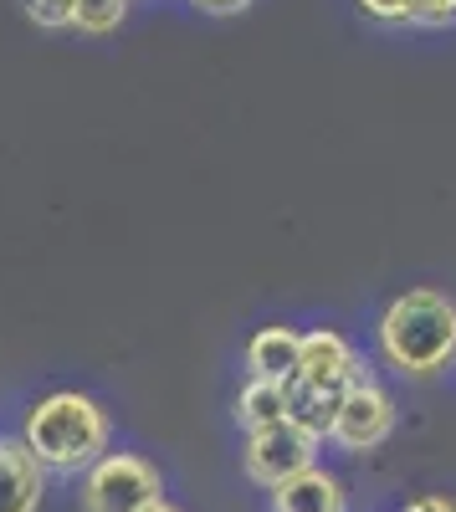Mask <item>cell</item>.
Returning a JSON list of instances; mask_svg holds the SVG:
<instances>
[{
  "label": "cell",
  "instance_id": "ba28073f",
  "mask_svg": "<svg viewBox=\"0 0 456 512\" xmlns=\"http://www.w3.org/2000/svg\"><path fill=\"white\" fill-rule=\"evenodd\" d=\"M303 364V333L287 323H267L246 338V374L252 379H298Z\"/></svg>",
  "mask_w": 456,
  "mask_h": 512
},
{
  "label": "cell",
  "instance_id": "4fadbf2b",
  "mask_svg": "<svg viewBox=\"0 0 456 512\" xmlns=\"http://www.w3.org/2000/svg\"><path fill=\"white\" fill-rule=\"evenodd\" d=\"M26 16L41 31H67L77 21V0H26Z\"/></svg>",
  "mask_w": 456,
  "mask_h": 512
},
{
  "label": "cell",
  "instance_id": "7c38bea8",
  "mask_svg": "<svg viewBox=\"0 0 456 512\" xmlns=\"http://www.w3.org/2000/svg\"><path fill=\"white\" fill-rule=\"evenodd\" d=\"M123 21H129V0H77V31H88V36H108L118 31Z\"/></svg>",
  "mask_w": 456,
  "mask_h": 512
},
{
  "label": "cell",
  "instance_id": "5b68a950",
  "mask_svg": "<svg viewBox=\"0 0 456 512\" xmlns=\"http://www.w3.org/2000/svg\"><path fill=\"white\" fill-rule=\"evenodd\" d=\"M390 431H395V395L380 379H369V384H354V390L344 395L339 425H334L328 441H334L339 451H349V456H364V451L385 446Z\"/></svg>",
  "mask_w": 456,
  "mask_h": 512
},
{
  "label": "cell",
  "instance_id": "9a60e30c",
  "mask_svg": "<svg viewBox=\"0 0 456 512\" xmlns=\"http://www.w3.org/2000/svg\"><path fill=\"white\" fill-rule=\"evenodd\" d=\"M456 0H421V26H451Z\"/></svg>",
  "mask_w": 456,
  "mask_h": 512
},
{
  "label": "cell",
  "instance_id": "ac0fdd59",
  "mask_svg": "<svg viewBox=\"0 0 456 512\" xmlns=\"http://www.w3.org/2000/svg\"><path fill=\"white\" fill-rule=\"evenodd\" d=\"M144 512H180V507H175L170 497H164V502H154V507H144Z\"/></svg>",
  "mask_w": 456,
  "mask_h": 512
},
{
  "label": "cell",
  "instance_id": "3957f363",
  "mask_svg": "<svg viewBox=\"0 0 456 512\" xmlns=\"http://www.w3.org/2000/svg\"><path fill=\"white\" fill-rule=\"evenodd\" d=\"M77 502H82V512H144V507L164 502V477L139 451H108L98 466L82 472Z\"/></svg>",
  "mask_w": 456,
  "mask_h": 512
},
{
  "label": "cell",
  "instance_id": "e0dca14e",
  "mask_svg": "<svg viewBox=\"0 0 456 512\" xmlns=\"http://www.w3.org/2000/svg\"><path fill=\"white\" fill-rule=\"evenodd\" d=\"M405 512H456V502L441 497V492H426V497H416V502H405Z\"/></svg>",
  "mask_w": 456,
  "mask_h": 512
},
{
  "label": "cell",
  "instance_id": "8fae6325",
  "mask_svg": "<svg viewBox=\"0 0 456 512\" xmlns=\"http://www.w3.org/2000/svg\"><path fill=\"white\" fill-rule=\"evenodd\" d=\"M344 384H298L293 379V420L303 425V431H313L318 441L334 436L339 425V410H344Z\"/></svg>",
  "mask_w": 456,
  "mask_h": 512
},
{
  "label": "cell",
  "instance_id": "8992f818",
  "mask_svg": "<svg viewBox=\"0 0 456 512\" xmlns=\"http://www.w3.org/2000/svg\"><path fill=\"white\" fill-rule=\"evenodd\" d=\"M369 364L354 354V344L339 333V328H313L303 333V364H298V384H369Z\"/></svg>",
  "mask_w": 456,
  "mask_h": 512
},
{
  "label": "cell",
  "instance_id": "6da1fadb",
  "mask_svg": "<svg viewBox=\"0 0 456 512\" xmlns=\"http://www.w3.org/2000/svg\"><path fill=\"white\" fill-rule=\"evenodd\" d=\"M36 461L52 477H82L88 466H98L113 446V415L103 410V400L82 395V390H52L26 405L21 431H16Z\"/></svg>",
  "mask_w": 456,
  "mask_h": 512
},
{
  "label": "cell",
  "instance_id": "52a82bcc",
  "mask_svg": "<svg viewBox=\"0 0 456 512\" xmlns=\"http://www.w3.org/2000/svg\"><path fill=\"white\" fill-rule=\"evenodd\" d=\"M47 466L21 436H0V512H41L47 502Z\"/></svg>",
  "mask_w": 456,
  "mask_h": 512
},
{
  "label": "cell",
  "instance_id": "5bb4252c",
  "mask_svg": "<svg viewBox=\"0 0 456 512\" xmlns=\"http://www.w3.org/2000/svg\"><path fill=\"white\" fill-rule=\"evenodd\" d=\"M359 11L385 26H410V21H421V0H359Z\"/></svg>",
  "mask_w": 456,
  "mask_h": 512
},
{
  "label": "cell",
  "instance_id": "277c9868",
  "mask_svg": "<svg viewBox=\"0 0 456 512\" xmlns=\"http://www.w3.org/2000/svg\"><path fill=\"white\" fill-rule=\"evenodd\" d=\"M318 451L323 441L313 431H303L298 420H282V425H267V431H252L241 446V472L252 477L257 487H282V482H293L303 477L308 466H318Z\"/></svg>",
  "mask_w": 456,
  "mask_h": 512
},
{
  "label": "cell",
  "instance_id": "2e32d148",
  "mask_svg": "<svg viewBox=\"0 0 456 512\" xmlns=\"http://www.w3.org/2000/svg\"><path fill=\"white\" fill-rule=\"evenodd\" d=\"M185 6H195V11H205V16H236V11L252 6V0H185Z\"/></svg>",
  "mask_w": 456,
  "mask_h": 512
},
{
  "label": "cell",
  "instance_id": "30bf717a",
  "mask_svg": "<svg viewBox=\"0 0 456 512\" xmlns=\"http://www.w3.org/2000/svg\"><path fill=\"white\" fill-rule=\"evenodd\" d=\"M293 420V379H246L236 395V425L246 436L267 431V425Z\"/></svg>",
  "mask_w": 456,
  "mask_h": 512
},
{
  "label": "cell",
  "instance_id": "7a4b0ae2",
  "mask_svg": "<svg viewBox=\"0 0 456 512\" xmlns=\"http://www.w3.org/2000/svg\"><path fill=\"white\" fill-rule=\"evenodd\" d=\"M380 354L410 379H431L456 359V303L436 287H410L380 313Z\"/></svg>",
  "mask_w": 456,
  "mask_h": 512
},
{
  "label": "cell",
  "instance_id": "9c48e42d",
  "mask_svg": "<svg viewBox=\"0 0 456 512\" xmlns=\"http://www.w3.org/2000/svg\"><path fill=\"white\" fill-rule=\"evenodd\" d=\"M272 512H349V492L328 466H308L303 477L272 487Z\"/></svg>",
  "mask_w": 456,
  "mask_h": 512
}]
</instances>
